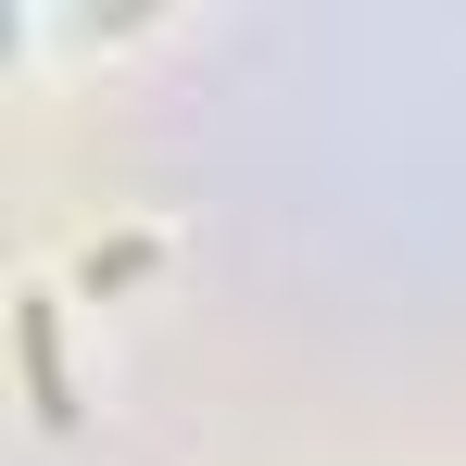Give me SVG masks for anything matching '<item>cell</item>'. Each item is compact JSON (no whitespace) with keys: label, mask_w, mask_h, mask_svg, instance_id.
Instances as JSON below:
<instances>
[{"label":"cell","mask_w":466,"mask_h":466,"mask_svg":"<svg viewBox=\"0 0 466 466\" xmlns=\"http://www.w3.org/2000/svg\"><path fill=\"white\" fill-rule=\"evenodd\" d=\"M25 379H38V416H76L64 403V353H51V303H25Z\"/></svg>","instance_id":"cell-1"}]
</instances>
